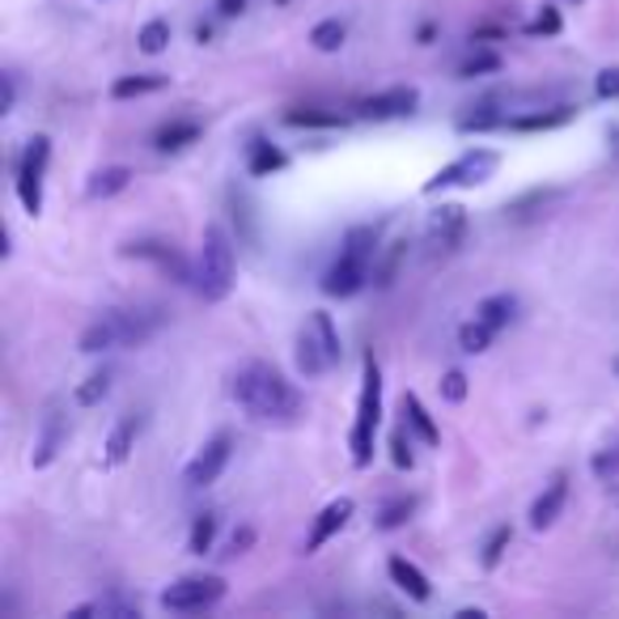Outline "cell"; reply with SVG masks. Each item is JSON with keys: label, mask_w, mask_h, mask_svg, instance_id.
<instances>
[{"label": "cell", "mask_w": 619, "mask_h": 619, "mask_svg": "<svg viewBox=\"0 0 619 619\" xmlns=\"http://www.w3.org/2000/svg\"><path fill=\"white\" fill-rule=\"evenodd\" d=\"M374 255H377V230L374 225H356L349 230V238L340 246V259L327 268L323 276V294L327 297H352L361 294L370 285V268H374Z\"/></svg>", "instance_id": "277c9868"}, {"label": "cell", "mask_w": 619, "mask_h": 619, "mask_svg": "<svg viewBox=\"0 0 619 619\" xmlns=\"http://www.w3.org/2000/svg\"><path fill=\"white\" fill-rule=\"evenodd\" d=\"M497 124H501V115H492L488 107H480V115L458 119V128H462V132H488V128H497Z\"/></svg>", "instance_id": "74e56055"}, {"label": "cell", "mask_w": 619, "mask_h": 619, "mask_svg": "<svg viewBox=\"0 0 619 619\" xmlns=\"http://www.w3.org/2000/svg\"><path fill=\"white\" fill-rule=\"evenodd\" d=\"M124 255H128V259L153 264V268L166 271L174 285H195V271L188 268V259H183L170 243H128L124 246Z\"/></svg>", "instance_id": "5bb4252c"}, {"label": "cell", "mask_w": 619, "mask_h": 619, "mask_svg": "<svg viewBox=\"0 0 619 619\" xmlns=\"http://www.w3.org/2000/svg\"><path fill=\"white\" fill-rule=\"evenodd\" d=\"M391 458H395L399 471H412V462H416V455H412V425H407V420L395 429V437H391Z\"/></svg>", "instance_id": "d590c367"}, {"label": "cell", "mask_w": 619, "mask_h": 619, "mask_svg": "<svg viewBox=\"0 0 619 619\" xmlns=\"http://www.w3.org/2000/svg\"><path fill=\"white\" fill-rule=\"evenodd\" d=\"M216 13L221 18H238V13H246V0H216Z\"/></svg>", "instance_id": "7bdbcfd3"}, {"label": "cell", "mask_w": 619, "mask_h": 619, "mask_svg": "<svg viewBox=\"0 0 619 619\" xmlns=\"http://www.w3.org/2000/svg\"><path fill=\"white\" fill-rule=\"evenodd\" d=\"M225 598V577L216 573H204V577H179L162 590V607L166 611H179V616H191V611H209Z\"/></svg>", "instance_id": "ba28073f"}, {"label": "cell", "mask_w": 619, "mask_h": 619, "mask_svg": "<svg viewBox=\"0 0 619 619\" xmlns=\"http://www.w3.org/2000/svg\"><path fill=\"white\" fill-rule=\"evenodd\" d=\"M136 437H140V416H119L115 429L107 433V462L110 467H124L136 450Z\"/></svg>", "instance_id": "d6986e66"}, {"label": "cell", "mask_w": 619, "mask_h": 619, "mask_svg": "<svg viewBox=\"0 0 619 619\" xmlns=\"http://www.w3.org/2000/svg\"><path fill=\"white\" fill-rule=\"evenodd\" d=\"M68 446V416L60 412V404H47L43 412V420H39V437H34V450H30V467L34 471H43V467H52L55 455Z\"/></svg>", "instance_id": "7c38bea8"}, {"label": "cell", "mask_w": 619, "mask_h": 619, "mask_svg": "<svg viewBox=\"0 0 619 619\" xmlns=\"http://www.w3.org/2000/svg\"><path fill=\"white\" fill-rule=\"evenodd\" d=\"M531 34H561V13L552 4H543V13L531 22Z\"/></svg>", "instance_id": "f35d334b"}, {"label": "cell", "mask_w": 619, "mask_h": 619, "mask_svg": "<svg viewBox=\"0 0 619 619\" xmlns=\"http://www.w3.org/2000/svg\"><path fill=\"white\" fill-rule=\"evenodd\" d=\"M216 513H200L195 522H191V535H188V552L195 556H204V552H213V538H216Z\"/></svg>", "instance_id": "d6a6232c"}, {"label": "cell", "mask_w": 619, "mask_h": 619, "mask_svg": "<svg viewBox=\"0 0 619 619\" xmlns=\"http://www.w3.org/2000/svg\"><path fill=\"white\" fill-rule=\"evenodd\" d=\"M238 285V255L234 238L221 225H204L200 255H195V294L204 301H225Z\"/></svg>", "instance_id": "3957f363"}, {"label": "cell", "mask_w": 619, "mask_h": 619, "mask_svg": "<svg viewBox=\"0 0 619 619\" xmlns=\"http://www.w3.org/2000/svg\"><path fill=\"white\" fill-rule=\"evenodd\" d=\"M492 335H497V327H488L484 319H471V323L458 327V349L467 356H480V352L492 349Z\"/></svg>", "instance_id": "4316f807"}, {"label": "cell", "mask_w": 619, "mask_h": 619, "mask_svg": "<svg viewBox=\"0 0 619 619\" xmlns=\"http://www.w3.org/2000/svg\"><path fill=\"white\" fill-rule=\"evenodd\" d=\"M250 538H255V531H250V526L234 531V538H230V552H225V556H243L246 547H250Z\"/></svg>", "instance_id": "b9f144b4"}, {"label": "cell", "mask_w": 619, "mask_h": 619, "mask_svg": "<svg viewBox=\"0 0 619 619\" xmlns=\"http://www.w3.org/2000/svg\"><path fill=\"white\" fill-rule=\"evenodd\" d=\"M404 420L412 425V433H416L425 446H437V441H441V429L433 425L429 407L420 404V395H412V391L404 395Z\"/></svg>", "instance_id": "603a6c76"}, {"label": "cell", "mask_w": 619, "mask_h": 619, "mask_svg": "<svg viewBox=\"0 0 619 619\" xmlns=\"http://www.w3.org/2000/svg\"><path fill=\"white\" fill-rule=\"evenodd\" d=\"M594 476H598V480H616L619 476V450H602V455L594 458Z\"/></svg>", "instance_id": "ab89813d"}, {"label": "cell", "mask_w": 619, "mask_h": 619, "mask_svg": "<svg viewBox=\"0 0 619 619\" xmlns=\"http://www.w3.org/2000/svg\"><path fill=\"white\" fill-rule=\"evenodd\" d=\"M230 395L250 420H264V425H294L301 416V407H306L301 391L268 361L243 365L230 382Z\"/></svg>", "instance_id": "6da1fadb"}, {"label": "cell", "mask_w": 619, "mask_h": 619, "mask_svg": "<svg viewBox=\"0 0 619 619\" xmlns=\"http://www.w3.org/2000/svg\"><path fill=\"white\" fill-rule=\"evenodd\" d=\"M386 573H391V581H395L412 602H429L433 598V581L412 565L407 556H391V561H386Z\"/></svg>", "instance_id": "e0dca14e"}, {"label": "cell", "mask_w": 619, "mask_h": 619, "mask_svg": "<svg viewBox=\"0 0 619 619\" xmlns=\"http://www.w3.org/2000/svg\"><path fill=\"white\" fill-rule=\"evenodd\" d=\"M510 543H513V526L510 522H501L492 535L484 538V552H480V565L492 573V568H501V561H505V552H510Z\"/></svg>", "instance_id": "f546056e"}, {"label": "cell", "mask_w": 619, "mask_h": 619, "mask_svg": "<svg viewBox=\"0 0 619 619\" xmlns=\"http://www.w3.org/2000/svg\"><path fill=\"white\" fill-rule=\"evenodd\" d=\"M416 107H420V94H416L412 85H395V89H382L374 98H365V103L356 107V115L382 124V119H404V115H412Z\"/></svg>", "instance_id": "9a60e30c"}, {"label": "cell", "mask_w": 619, "mask_h": 619, "mask_svg": "<svg viewBox=\"0 0 619 619\" xmlns=\"http://www.w3.org/2000/svg\"><path fill=\"white\" fill-rule=\"evenodd\" d=\"M568 505V476H552L543 492L535 497V505H531V531H552L556 522H561V513Z\"/></svg>", "instance_id": "2e32d148"}, {"label": "cell", "mask_w": 619, "mask_h": 619, "mask_svg": "<svg viewBox=\"0 0 619 619\" xmlns=\"http://www.w3.org/2000/svg\"><path fill=\"white\" fill-rule=\"evenodd\" d=\"M420 510V501L416 497H395L391 505H382L377 510V531H399L404 522H412V513Z\"/></svg>", "instance_id": "f1b7e54d"}, {"label": "cell", "mask_w": 619, "mask_h": 619, "mask_svg": "<svg viewBox=\"0 0 619 619\" xmlns=\"http://www.w3.org/2000/svg\"><path fill=\"white\" fill-rule=\"evenodd\" d=\"M285 124H289V128H340L344 115H340V110H289Z\"/></svg>", "instance_id": "e575fe53"}, {"label": "cell", "mask_w": 619, "mask_h": 619, "mask_svg": "<svg viewBox=\"0 0 619 619\" xmlns=\"http://www.w3.org/2000/svg\"><path fill=\"white\" fill-rule=\"evenodd\" d=\"M594 89H598V98H611V103H619V68H602Z\"/></svg>", "instance_id": "60d3db41"}, {"label": "cell", "mask_w": 619, "mask_h": 619, "mask_svg": "<svg viewBox=\"0 0 619 619\" xmlns=\"http://www.w3.org/2000/svg\"><path fill=\"white\" fill-rule=\"evenodd\" d=\"M344 39H349V26H344L340 18H323L319 26L310 30V43H314V52H323V55L340 52V47H344Z\"/></svg>", "instance_id": "83f0119b"}, {"label": "cell", "mask_w": 619, "mask_h": 619, "mask_svg": "<svg viewBox=\"0 0 619 619\" xmlns=\"http://www.w3.org/2000/svg\"><path fill=\"white\" fill-rule=\"evenodd\" d=\"M110 386H115V365H103V370H94V374L73 391V399L82 407H98L110 395Z\"/></svg>", "instance_id": "cb8c5ba5"}, {"label": "cell", "mask_w": 619, "mask_h": 619, "mask_svg": "<svg viewBox=\"0 0 619 619\" xmlns=\"http://www.w3.org/2000/svg\"><path fill=\"white\" fill-rule=\"evenodd\" d=\"M352 513H356V501L352 497H335V501H327L319 517L310 522V535H306V556H314V552H323L331 538L340 535L344 526L352 522Z\"/></svg>", "instance_id": "4fadbf2b"}, {"label": "cell", "mask_w": 619, "mask_h": 619, "mask_svg": "<svg viewBox=\"0 0 619 619\" xmlns=\"http://www.w3.org/2000/svg\"><path fill=\"white\" fill-rule=\"evenodd\" d=\"M441 399L446 404H462L467 399V374L462 370H450V374L441 377Z\"/></svg>", "instance_id": "8d00e7d4"}, {"label": "cell", "mask_w": 619, "mask_h": 619, "mask_svg": "<svg viewBox=\"0 0 619 619\" xmlns=\"http://www.w3.org/2000/svg\"><path fill=\"white\" fill-rule=\"evenodd\" d=\"M616 374H619V356H616Z\"/></svg>", "instance_id": "f6af8a7d"}, {"label": "cell", "mask_w": 619, "mask_h": 619, "mask_svg": "<svg viewBox=\"0 0 619 619\" xmlns=\"http://www.w3.org/2000/svg\"><path fill=\"white\" fill-rule=\"evenodd\" d=\"M285 153L276 149V145H268V140H250L246 145V170L255 174V179H268V174H276V170H285Z\"/></svg>", "instance_id": "7402d4cb"}, {"label": "cell", "mask_w": 619, "mask_h": 619, "mask_svg": "<svg viewBox=\"0 0 619 619\" xmlns=\"http://www.w3.org/2000/svg\"><path fill=\"white\" fill-rule=\"evenodd\" d=\"M136 43H140V52L145 55H162L170 47V22L166 18H149L140 34H136Z\"/></svg>", "instance_id": "1f68e13d"}, {"label": "cell", "mask_w": 619, "mask_h": 619, "mask_svg": "<svg viewBox=\"0 0 619 619\" xmlns=\"http://www.w3.org/2000/svg\"><path fill=\"white\" fill-rule=\"evenodd\" d=\"M462 243H467V213H462L458 204H441V209L429 216V230H425L429 259H450Z\"/></svg>", "instance_id": "8fae6325"}, {"label": "cell", "mask_w": 619, "mask_h": 619, "mask_svg": "<svg viewBox=\"0 0 619 619\" xmlns=\"http://www.w3.org/2000/svg\"><path fill=\"white\" fill-rule=\"evenodd\" d=\"M132 170L128 166H103V170H94L89 174V183H85V195L89 200H110V195H119V191L132 188Z\"/></svg>", "instance_id": "ffe728a7"}, {"label": "cell", "mask_w": 619, "mask_h": 619, "mask_svg": "<svg viewBox=\"0 0 619 619\" xmlns=\"http://www.w3.org/2000/svg\"><path fill=\"white\" fill-rule=\"evenodd\" d=\"M501 64H505V60L497 52H476L458 64V77H462V82H476V77H488V73H501Z\"/></svg>", "instance_id": "836d02e7"}, {"label": "cell", "mask_w": 619, "mask_h": 619, "mask_svg": "<svg viewBox=\"0 0 619 619\" xmlns=\"http://www.w3.org/2000/svg\"><path fill=\"white\" fill-rule=\"evenodd\" d=\"M497 166H501V158H497L492 149H467L462 158H455L450 166H441L420 191H425V195H437V191H450V188H480V183H488V179L497 174Z\"/></svg>", "instance_id": "52a82bcc"}, {"label": "cell", "mask_w": 619, "mask_h": 619, "mask_svg": "<svg viewBox=\"0 0 619 619\" xmlns=\"http://www.w3.org/2000/svg\"><path fill=\"white\" fill-rule=\"evenodd\" d=\"M230 458H234V437L230 433H216V437H209L204 441V450L191 458L188 471H183V480H188V488H213L221 476H225V467H230Z\"/></svg>", "instance_id": "30bf717a"}, {"label": "cell", "mask_w": 619, "mask_h": 619, "mask_svg": "<svg viewBox=\"0 0 619 619\" xmlns=\"http://www.w3.org/2000/svg\"><path fill=\"white\" fill-rule=\"evenodd\" d=\"M200 124L195 119H170V124H162L158 132H153V149L158 153H183L188 145H195L200 140Z\"/></svg>", "instance_id": "ac0fdd59"}, {"label": "cell", "mask_w": 619, "mask_h": 619, "mask_svg": "<svg viewBox=\"0 0 619 619\" xmlns=\"http://www.w3.org/2000/svg\"><path fill=\"white\" fill-rule=\"evenodd\" d=\"M577 110L573 107H556V110H543V115H517V119H510L513 132H547V128H561V124H568Z\"/></svg>", "instance_id": "484cf974"}, {"label": "cell", "mask_w": 619, "mask_h": 619, "mask_svg": "<svg viewBox=\"0 0 619 619\" xmlns=\"http://www.w3.org/2000/svg\"><path fill=\"white\" fill-rule=\"evenodd\" d=\"M340 331L331 323L327 310H310L306 327L297 331V374L301 377H323L327 370L340 365Z\"/></svg>", "instance_id": "8992f818"}, {"label": "cell", "mask_w": 619, "mask_h": 619, "mask_svg": "<svg viewBox=\"0 0 619 619\" xmlns=\"http://www.w3.org/2000/svg\"><path fill=\"white\" fill-rule=\"evenodd\" d=\"M382 429V370L374 356H365L361 370V399H356V420L349 433L352 467H370L374 462V437Z\"/></svg>", "instance_id": "5b68a950"}, {"label": "cell", "mask_w": 619, "mask_h": 619, "mask_svg": "<svg viewBox=\"0 0 619 619\" xmlns=\"http://www.w3.org/2000/svg\"><path fill=\"white\" fill-rule=\"evenodd\" d=\"M166 327V310L158 306H128V310H107L103 319L82 331V352H110V349H140Z\"/></svg>", "instance_id": "7a4b0ae2"}, {"label": "cell", "mask_w": 619, "mask_h": 619, "mask_svg": "<svg viewBox=\"0 0 619 619\" xmlns=\"http://www.w3.org/2000/svg\"><path fill=\"white\" fill-rule=\"evenodd\" d=\"M85 616H115V619H136L140 616V607L136 602H124V598H98V602H85L73 611V619H85Z\"/></svg>", "instance_id": "4dcf8cb0"}, {"label": "cell", "mask_w": 619, "mask_h": 619, "mask_svg": "<svg viewBox=\"0 0 619 619\" xmlns=\"http://www.w3.org/2000/svg\"><path fill=\"white\" fill-rule=\"evenodd\" d=\"M13 103H18V85H13V77H4V115L13 110Z\"/></svg>", "instance_id": "ee69618b"}, {"label": "cell", "mask_w": 619, "mask_h": 619, "mask_svg": "<svg viewBox=\"0 0 619 619\" xmlns=\"http://www.w3.org/2000/svg\"><path fill=\"white\" fill-rule=\"evenodd\" d=\"M47 162H52V140L47 136H34L18 162V179H13V191L22 200V209L30 216L43 213V174H47Z\"/></svg>", "instance_id": "9c48e42d"}, {"label": "cell", "mask_w": 619, "mask_h": 619, "mask_svg": "<svg viewBox=\"0 0 619 619\" xmlns=\"http://www.w3.org/2000/svg\"><path fill=\"white\" fill-rule=\"evenodd\" d=\"M513 314H517V297L513 294H492L476 306V319H484V323L497 327V331H501V327H510Z\"/></svg>", "instance_id": "d4e9b609"}, {"label": "cell", "mask_w": 619, "mask_h": 619, "mask_svg": "<svg viewBox=\"0 0 619 619\" xmlns=\"http://www.w3.org/2000/svg\"><path fill=\"white\" fill-rule=\"evenodd\" d=\"M170 77L166 73H132V77H119L110 85V98L115 103H128V98H145V94H162Z\"/></svg>", "instance_id": "44dd1931"}]
</instances>
